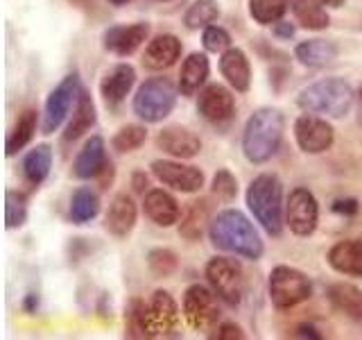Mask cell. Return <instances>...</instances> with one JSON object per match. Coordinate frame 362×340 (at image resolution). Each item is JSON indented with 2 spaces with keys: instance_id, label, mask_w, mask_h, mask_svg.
<instances>
[{
  "instance_id": "681fc988",
  "label": "cell",
  "mask_w": 362,
  "mask_h": 340,
  "mask_svg": "<svg viewBox=\"0 0 362 340\" xmlns=\"http://www.w3.org/2000/svg\"><path fill=\"white\" fill-rule=\"evenodd\" d=\"M360 98H362V86H360Z\"/></svg>"
},
{
  "instance_id": "f35d334b",
  "label": "cell",
  "mask_w": 362,
  "mask_h": 340,
  "mask_svg": "<svg viewBox=\"0 0 362 340\" xmlns=\"http://www.w3.org/2000/svg\"><path fill=\"white\" fill-rule=\"evenodd\" d=\"M211 191H213V196L218 198V200L233 202L235 196H238V181H235V177L229 173V170L222 168V170H218V173L213 175Z\"/></svg>"
},
{
  "instance_id": "f6af8a7d",
  "label": "cell",
  "mask_w": 362,
  "mask_h": 340,
  "mask_svg": "<svg viewBox=\"0 0 362 340\" xmlns=\"http://www.w3.org/2000/svg\"><path fill=\"white\" fill-rule=\"evenodd\" d=\"M23 309H25L28 313H34L39 309V298L34 293H30L28 298H25V302H23Z\"/></svg>"
},
{
  "instance_id": "ee69618b",
  "label": "cell",
  "mask_w": 362,
  "mask_h": 340,
  "mask_svg": "<svg viewBox=\"0 0 362 340\" xmlns=\"http://www.w3.org/2000/svg\"><path fill=\"white\" fill-rule=\"evenodd\" d=\"M294 336H299V338H313V340H320V338H322V334H317V329L310 327V324L299 327V329H297V334H294Z\"/></svg>"
},
{
  "instance_id": "4fadbf2b",
  "label": "cell",
  "mask_w": 362,
  "mask_h": 340,
  "mask_svg": "<svg viewBox=\"0 0 362 340\" xmlns=\"http://www.w3.org/2000/svg\"><path fill=\"white\" fill-rule=\"evenodd\" d=\"M154 177L161 184L181 191V193H197L204 186V173L195 166H186L179 162H168V159H156L152 164Z\"/></svg>"
},
{
  "instance_id": "30bf717a",
  "label": "cell",
  "mask_w": 362,
  "mask_h": 340,
  "mask_svg": "<svg viewBox=\"0 0 362 340\" xmlns=\"http://www.w3.org/2000/svg\"><path fill=\"white\" fill-rule=\"evenodd\" d=\"M320 222V204L308 188L290 191L286 202V225L294 236H310Z\"/></svg>"
},
{
  "instance_id": "484cf974",
  "label": "cell",
  "mask_w": 362,
  "mask_h": 340,
  "mask_svg": "<svg viewBox=\"0 0 362 340\" xmlns=\"http://www.w3.org/2000/svg\"><path fill=\"white\" fill-rule=\"evenodd\" d=\"M211 73V64L206 60L204 52H192L188 55L184 64H181V73H179V91L184 96H192L197 94L199 86H204V82L209 79Z\"/></svg>"
},
{
  "instance_id": "f546056e",
  "label": "cell",
  "mask_w": 362,
  "mask_h": 340,
  "mask_svg": "<svg viewBox=\"0 0 362 340\" xmlns=\"http://www.w3.org/2000/svg\"><path fill=\"white\" fill-rule=\"evenodd\" d=\"M290 7L294 11V18L305 30H326L328 28V14L317 0H290Z\"/></svg>"
},
{
  "instance_id": "52a82bcc",
  "label": "cell",
  "mask_w": 362,
  "mask_h": 340,
  "mask_svg": "<svg viewBox=\"0 0 362 340\" xmlns=\"http://www.w3.org/2000/svg\"><path fill=\"white\" fill-rule=\"evenodd\" d=\"M206 279L211 283L213 293L218 295L224 304L238 306L243 302L245 272H243V266L238 264L235 259H226V256L211 259L206 264Z\"/></svg>"
},
{
  "instance_id": "c3c4849f",
  "label": "cell",
  "mask_w": 362,
  "mask_h": 340,
  "mask_svg": "<svg viewBox=\"0 0 362 340\" xmlns=\"http://www.w3.org/2000/svg\"><path fill=\"white\" fill-rule=\"evenodd\" d=\"M109 3H111V5H124L127 0H109Z\"/></svg>"
},
{
  "instance_id": "f1b7e54d",
  "label": "cell",
  "mask_w": 362,
  "mask_h": 340,
  "mask_svg": "<svg viewBox=\"0 0 362 340\" xmlns=\"http://www.w3.org/2000/svg\"><path fill=\"white\" fill-rule=\"evenodd\" d=\"M37 111L34 109H25L21 111V116L14 125V130L9 132L7 136V143H5V152L7 157H14L18 150H23L32 139H34V132H37Z\"/></svg>"
},
{
  "instance_id": "9a60e30c",
  "label": "cell",
  "mask_w": 362,
  "mask_h": 340,
  "mask_svg": "<svg viewBox=\"0 0 362 340\" xmlns=\"http://www.w3.org/2000/svg\"><path fill=\"white\" fill-rule=\"evenodd\" d=\"M150 26L147 23H134V26H113L105 32V48L118 57H129L145 43Z\"/></svg>"
},
{
  "instance_id": "f907efd6",
  "label": "cell",
  "mask_w": 362,
  "mask_h": 340,
  "mask_svg": "<svg viewBox=\"0 0 362 340\" xmlns=\"http://www.w3.org/2000/svg\"><path fill=\"white\" fill-rule=\"evenodd\" d=\"M77 3H84V0H77Z\"/></svg>"
},
{
  "instance_id": "7a4b0ae2",
  "label": "cell",
  "mask_w": 362,
  "mask_h": 340,
  "mask_svg": "<svg viewBox=\"0 0 362 340\" xmlns=\"http://www.w3.org/2000/svg\"><path fill=\"white\" fill-rule=\"evenodd\" d=\"M283 132H286V116L274 107H260L249 116L243 132V152L247 162L267 164L279 152Z\"/></svg>"
},
{
  "instance_id": "e575fe53",
  "label": "cell",
  "mask_w": 362,
  "mask_h": 340,
  "mask_svg": "<svg viewBox=\"0 0 362 340\" xmlns=\"http://www.w3.org/2000/svg\"><path fill=\"white\" fill-rule=\"evenodd\" d=\"M28 220V200L18 191L5 193V227L7 230H18Z\"/></svg>"
},
{
  "instance_id": "9c48e42d",
  "label": "cell",
  "mask_w": 362,
  "mask_h": 340,
  "mask_svg": "<svg viewBox=\"0 0 362 340\" xmlns=\"http://www.w3.org/2000/svg\"><path fill=\"white\" fill-rule=\"evenodd\" d=\"M79 91H82V84H79L77 73L66 75L62 82L52 89V94L48 96L43 107V123H41L43 134H52L62 128V123L68 118V113L75 107Z\"/></svg>"
},
{
  "instance_id": "d590c367",
  "label": "cell",
  "mask_w": 362,
  "mask_h": 340,
  "mask_svg": "<svg viewBox=\"0 0 362 340\" xmlns=\"http://www.w3.org/2000/svg\"><path fill=\"white\" fill-rule=\"evenodd\" d=\"M145 139H147V130L143 125H124V128L118 130L116 136L111 139V145L116 152L124 154V152L139 150V147L145 143Z\"/></svg>"
},
{
  "instance_id": "d6986e66",
  "label": "cell",
  "mask_w": 362,
  "mask_h": 340,
  "mask_svg": "<svg viewBox=\"0 0 362 340\" xmlns=\"http://www.w3.org/2000/svg\"><path fill=\"white\" fill-rule=\"evenodd\" d=\"M136 220H139V209H136V202L127 193H120V196L111 200L107 218H105V227L111 236H116V238L129 236L136 227Z\"/></svg>"
},
{
  "instance_id": "2e32d148",
  "label": "cell",
  "mask_w": 362,
  "mask_h": 340,
  "mask_svg": "<svg viewBox=\"0 0 362 340\" xmlns=\"http://www.w3.org/2000/svg\"><path fill=\"white\" fill-rule=\"evenodd\" d=\"M156 145L175 159H192L202 150L199 136H195L190 130L181 128V125H168L156 136Z\"/></svg>"
},
{
  "instance_id": "cb8c5ba5",
  "label": "cell",
  "mask_w": 362,
  "mask_h": 340,
  "mask_svg": "<svg viewBox=\"0 0 362 340\" xmlns=\"http://www.w3.org/2000/svg\"><path fill=\"white\" fill-rule=\"evenodd\" d=\"M326 298L337 313L351 317V320H362V290L354 283H331L326 290Z\"/></svg>"
},
{
  "instance_id": "7bdbcfd3",
  "label": "cell",
  "mask_w": 362,
  "mask_h": 340,
  "mask_svg": "<svg viewBox=\"0 0 362 340\" xmlns=\"http://www.w3.org/2000/svg\"><path fill=\"white\" fill-rule=\"evenodd\" d=\"M274 37H279V39H292L294 37V26H292V23H286V21L274 23Z\"/></svg>"
},
{
  "instance_id": "e0dca14e",
  "label": "cell",
  "mask_w": 362,
  "mask_h": 340,
  "mask_svg": "<svg viewBox=\"0 0 362 340\" xmlns=\"http://www.w3.org/2000/svg\"><path fill=\"white\" fill-rule=\"evenodd\" d=\"M136 82V68L132 64H118L102 77L100 82V96L107 107H118L120 102L129 96V91Z\"/></svg>"
},
{
  "instance_id": "836d02e7",
  "label": "cell",
  "mask_w": 362,
  "mask_h": 340,
  "mask_svg": "<svg viewBox=\"0 0 362 340\" xmlns=\"http://www.w3.org/2000/svg\"><path fill=\"white\" fill-rule=\"evenodd\" d=\"M290 7V0H249V14L258 26L279 23Z\"/></svg>"
},
{
  "instance_id": "44dd1931",
  "label": "cell",
  "mask_w": 362,
  "mask_h": 340,
  "mask_svg": "<svg viewBox=\"0 0 362 340\" xmlns=\"http://www.w3.org/2000/svg\"><path fill=\"white\" fill-rule=\"evenodd\" d=\"M179 57H181V41L175 34H158L145 48L143 64L150 71H165V68L177 64Z\"/></svg>"
},
{
  "instance_id": "60d3db41",
  "label": "cell",
  "mask_w": 362,
  "mask_h": 340,
  "mask_svg": "<svg viewBox=\"0 0 362 340\" xmlns=\"http://www.w3.org/2000/svg\"><path fill=\"white\" fill-rule=\"evenodd\" d=\"M331 209L335 213H339V215H356L360 211V204H358L356 198H339V200L333 202Z\"/></svg>"
},
{
  "instance_id": "74e56055",
  "label": "cell",
  "mask_w": 362,
  "mask_h": 340,
  "mask_svg": "<svg viewBox=\"0 0 362 340\" xmlns=\"http://www.w3.org/2000/svg\"><path fill=\"white\" fill-rule=\"evenodd\" d=\"M127 336L129 338H147V327H145V302L143 300H132L127 306Z\"/></svg>"
},
{
  "instance_id": "8992f818",
  "label": "cell",
  "mask_w": 362,
  "mask_h": 340,
  "mask_svg": "<svg viewBox=\"0 0 362 340\" xmlns=\"http://www.w3.org/2000/svg\"><path fill=\"white\" fill-rule=\"evenodd\" d=\"M269 300L279 311L292 309L310 300L313 295V281L301 270L290 266H276L269 272Z\"/></svg>"
},
{
  "instance_id": "277c9868",
  "label": "cell",
  "mask_w": 362,
  "mask_h": 340,
  "mask_svg": "<svg viewBox=\"0 0 362 340\" xmlns=\"http://www.w3.org/2000/svg\"><path fill=\"white\" fill-rule=\"evenodd\" d=\"M247 207L269 236L283 232V184L274 173L258 175L247 188Z\"/></svg>"
},
{
  "instance_id": "8fae6325",
  "label": "cell",
  "mask_w": 362,
  "mask_h": 340,
  "mask_svg": "<svg viewBox=\"0 0 362 340\" xmlns=\"http://www.w3.org/2000/svg\"><path fill=\"white\" fill-rule=\"evenodd\" d=\"M294 139L305 154H322L331 150L335 141V130L324 116L317 113H303L294 123Z\"/></svg>"
},
{
  "instance_id": "d6a6232c",
  "label": "cell",
  "mask_w": 362,
  "mask_h": 340,
  "mask_svg": "<svg viewBox=\"0 0 362 340\" xmlns=\"http://www.w3.org/2000/svg\"><path fill=\"white\" fill-rule=\"evenodd\" d=\"M220 18V7L215 0H195L184 14V23L188 30H204Z\"/></svg>"
},
{
  "instance_id": "4316f807",
  "label": "cell",
  "mask_w": 362,
  "mask_h": 340,
  "mask_svg": "<svg viewBox=\"0 0 362 340\" xmlns=\"http://www.w3.org/2000/svg\"><path fill=\"white\" fill-rule=\"evenodd\" d=\"M337 55H339L337 43L326 41V39H308V41H301L297 48H294V57L308 68H322L326 64H331Z\"/></svg>"
},
{
  "instance_id": "1f68e13d",
  "label": "cell",
  "mask_w": 362,
  "mask_h": 340,
  "mask_svg": "<svg viewBox=\"0 0 362 340\" xmlns=\"http://www.w3.org/2000/svg\"><path fill=\"white\" fill-rule=\"evenodd\" d=\"M100 213V198L88 186H79L71 200V220L75 225H86Z\"/></svg>"
},
{
  "instance_id": "5bb4252c",
  "label": "cell",
  "mask_w": 362,
  "mask_h": 340,
  "mask_svg": "<svg viewBox=\"0 0 362 340\" xmlns=\"http://www.w3.org/2000/svg\"><path fill=\"white\" fill-rule=\"evenodd\" d=\"M197 111L202 113V118L209 120L211 125H226L235 113L233 94L222 84H209L199 94Z\"/></svg>"
},
{
  "instance_id": "3957f363",
  "label": "cell",
  "mask_w": 362,
  "mask_h": 340,
  "mask_svg": "<svg viewBox=\"0 0 362 340\" xmlns=\"http://www.w3.org/2000/svg\"><path fill=\"white\" fill-rule=\"evenodd\" d=\"M354 86L342 77H324L305 86L297 96V105L305 113H317L324 118H344L354 107Z\"/></svg>"
},
{
  "instance_id": "ffe728a7",
  "label": "cell",
  "mask_w": 362,
  "mask_h": 340,
  "mask_svg": "<svg viewBox=\"0 0 362 340\" xmlns=\"http://www.w3.org/2000/svg\"><path fill=\"white\" fill-rule=\"evenodd\" d=\"M143 209H145L147 218L158 227H173L181 218L179 202L163 188H154V191L147 193L145 202H143Z\"/></svg>"
},
{
  "instance_id": "5b68a950",
  "label": "cell",
  "mask_w": 362,
  "mask_h": 340,
  "mask_svg": "<svg viewBox=\"0 0 362 340\" xmlns=\"http://www.w3.org/2000/svg\"><path fill=\"white\" fill-rule=\"evenodd\" d=\"M179 91L168 77H150L134 96V113L145 123H161L173 113Z\"/></svg>"
},
{
  "instance_id": "bcb514c9",
  "label": "cell",
  "mask_w": 362,
  "mask_h": 340,
  "mask_svg": "<svg viewBox=\"0 0 362 340\" xmlns=\"http://www.w3.org/2000/svg\"><path fill=\"white\" fill-rule=\"evenodd\" d=\"M147 188V177L143 173H136L134 175V191L136 193H143Z\"/></svg>"
},
{
  "instance_id": "8d00e7d4",
  "label": "cell",
  "mask_w": 362,
  "mask_h": 340,
  "mask_svg": "<svg viewBox=\"0 0 362 340\" xmlns=\"http://www.w3.org/2000/svg\"><path fill=\"white\" fill-rule=\"evenodd\" d=\"M147 268L152 270V275L156 277H170L175 275L179 268V259L173 249L168 247H154L147 252Z\"/></svg>"
},
{
  "instance_id": "4dcf8cb0",
  "label": "cell",
  "mask_w": 362,
  "mask_h": 340,
  "mask_svg": "<svg viewBox=\"0 0 362 340\" xmlns=\"http://www.w3.org/2000/svg\"><path fill=\"white\" fill-rule=\"evenodd\" d=\"M211 209H209V202L202 200V202H192L190 209L186 213V218L181 220L179 225V234L186 238V241H199L206 225H211Z\"/></svg>"
},
{
  "instance_id": "ab89813d",
  "label": "cell",
  "mask_w": 362,
  "mask_h": 340,
  "mask_svg": "<svg viewBox=\"0 0 362 340\" xmlns=\"http://www.w3.org/2000/svg\"><path fill=\"white\" fill-rule=\"evenodd\" d=\"M202 43L209 52H224L231 48V34L220 26H209L204 28Z\"/></svg>"
},
{
  "instance_id": "7dc6e473",
  "label": "cell",
  "mask_w": 362,
  "mask_h": 340,
  "mask_svg": "<svg viewBox=\"0 0 362 340\" xmlns=\"http://www.w3.org/2000/svg\"><path fill=\"white\" fill-rule=\"evenodd\" d=\"M317 3H322L326 7H342L344 5V0H317Z\"/></svg>"
},
{
  "instance_id": "7c38bea8",
  "label": "cell",
  "mask_w": 362,
  "mask_h": 340,
  "mask_svg": "<svg viewBox=\"0 0 362 340\" xmlns=\"http://www.w3.org/2000/svg\"><path fill=\"white\" fill-rule=\"evenodd\" d=\"M179 306L168 290H154L150 302H145V327L147 338H161L177 332Z\"/></svg>"
},
{
  "instance_id": "b9f144b4",
  "label": "cell",
  "mask_w": 362,
  "mask_h": 340,
  "mask_svg": "<svg viewBox=\"0 0 362 340\" xmlns=\"http://www.w3.org/2000/svg\"><path fill=\"white\" fill-rule=\"evenodd\" d=\"M215 338H220V340H243L245 334H243V329L233 324V322H224L220 324L218 329V334H215Z\"/></svg>"
},
{
  "instance_id": "7402d4cb",
  "label": "cell",
  "mask_w": 362,
  "mask_h": 340,
  "mask_svg": "<svg viewBox=\"0 0 362 340\" xmlns=\"http://www.w3.org/2000/svg\"><path fill=\"white\" fill-rule=\"evenodd\" d=\"M220 73L238 94H247L252 86V66L240 48H229L220 57Z\"/></svg>"
},
{
  "instance_id": "ba28073f",
  "label": "cell",
  "mask_w": 362,
  "mask_h": 340,
  "mask_svg": "<svg viewBox=\"0 0 362 340\" xmlns=\"http://www.w3.org/2000/svg\"><path fill=\"white\" fill-rule=\"evenodd\" d=\"M218 295L209 290L202 283H192L184 293V317L195 332H209L220 320V306Z\"/></svg>"
},
{
  "instance_id": "83f0119b",
  "label": "cell",
  "mask_w": 362,
  "mask_h": 340,
  "mask_svg": "<svg viewBox=\"0 0 362 340\" xmlns=\"http://www.w3.org/2000/svg\"><path fill=\"white\" fill-rule=\"evenodd\" d=\"M52 168V147L48 143L37 145L23 159V177H25L32 186H41L50 175Z\"/></svg>"
},
{
  "instance_id": "ac0fdd59",
  "label": "cell",
  "mask_w": 362,
  "mask_h": 340,
  "mask_svg": "<svg viewBox=\"0 0 362 340\" xmlns=\"http://www.w3.org/2000/svg\"><path fill=\"white\" fill-rule=\"evenodd\" d=\"M107 145L102 136H90L84 143L82 150L77 152L75 164H73V173L77 179H93L100 177L107 168Z\"/></svg>"
},
{
  "instance_id": "6da1fadb",
  "label": "cell",
  "mask_w": 362,
  "mask_h": 340,
  "mask_svg": "<svg viewBox=\"0 0 362 340\" xmlns=\"http://www.w3.org/2000/svg\"><path fill=\"white\" fill-rule=\"evenodd\" d=\"M209 238L213 247L249 261H258L265 252L258 230L238 209H224L215 215L209 225Z\"/></svg>"
},
{
  "instance_id": "603a6c76",
  "label": "cell",
  "mask_w": 362,
  "mask_h": 340,
  "mask_svg": "<svg viewBox=\"0 0 362 340\" xmlns=\"http://www.w3.org/2000/svg\"><path fill=\"white\" fill-rule=\"evenodd\" d=\"M328 266L339 275L362 277V241H339L328 249Z\"/></svg>"
},
{
  "instance_id": "d4e9b609",
  "label": "cell",
  "mask_w": 362,
  "mask_h": 340,
  "mask_svg": "<svg viewBox=\"0 0 362 340\" xmlns=\"http://www.w3.org/2000/svg\"><path fill=\"white\" fill-rule=\"evenodd\" d=\"M95 125V102L90 98V94L86 89L79 91L77 102L73 107V116L66 125V132H64V141H77L93 128Z\"/></svg>"
}]
</instances>
